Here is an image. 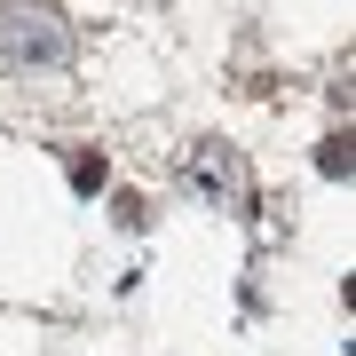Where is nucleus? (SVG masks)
<instances>
[{
  "instance_id": "nucleus-1",
  "label": "nucleus",
  "mask_w": 356,
  "mask_h": 356,
  "mask_svg": "<svg viewBox=\"0 0 356 356\" xmlns=\"http://www.w3.org/2000/svg\"><path fill=\"white\" fill-rule=\"evenodd\" d=\"M72 32L56 8H40V0H0V56H16V64H48V56H64Z\"/></svg>"
},
{
  "instance_id": "nucleus-2",
  "label": "nucleus",
  "mask_w": 356,
  "mask_h": 356,
  "mask_svg": "<svg viewBox=\"0 0 356 356\" xmlns=\"http://www.w3.org/2000/svg\"><path fill=\"white\" fill-rule=\"evenodd\" d=\"M72 182L79 191H103V159H72Z\"/></svg>"
}]
</instances>
